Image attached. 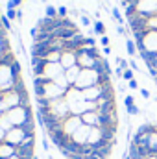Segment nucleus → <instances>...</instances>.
Segmentation results:
<instances>
[{
  "mask_svg": "<svg viewBox=\"0 0 157 159\" xmlns=\"http://www.w3.org/2000/svg\"><path fill=\"white\" fill-rule=\"evenodd\" d=\"M6 115H7V119L11 120L13 126L20 128L24 122L34 119V109H32V106H17V107L6 111Z\"/></svg>",
  "mask_w": 157,
  "mask_h": 159,
  "instance_id": "1",
  "label": "nucleus"
},
{
  "mask_svg": "<svg viewBox=\"0 0 157 159\" xmlns=\"http://www.w3.org/2000/svg\"><path fill=\"white\" fill-rule=\"evenodd\" d=\"M94 85H98V72L94 69H81L74 87L83 91V89H89V87H94Z\"/></svg>",
  "mask_w": 157,
  "mask_h": 159,
  "instance_id": "2",
  "label": "nucleus"
},
{
  "mask_svg": "<svg viewBox=\"0 0 157 159\" xmlns=\"http://www.w3.org/2000/svg\"><path fill=\"white\" fill-rule=\"evenodd\" d=\"M50 113H52L54 117H57V119L65 120L69 115H70V109H69V104H67V100H65V98L54 100V102H52V106H50Z\"/></svg>",
  "mask_w": 157,
  "mask_h": 159,
  "instance_id": "3",
  "label": "nucleus"
},
{
  "mask_svg": "<svg viewBox=\"0 0 157 159\" xmlns=\"http://www.w3.org/2000/svg\"><path fill=\"white\" fill-rule=\"evenodd\" d=\"M128 24L131 28V32H148V17L142 15V13H135L131 19H128Z\"/></svg>",
  "mask_w": 157,
  "mask_h": 159,
  "instance_id": "4",
  "label": "nucleus"
},
{
  "mask_svg": "<svg viewBox=\"0 0 157 159\" xmlns=\"http://www.w3.org/2000/svg\"><path fill=\"white\" fill-rule=\"evenodd\" d=\"M81 126H83L81 117H76V115H69L67 119L63 120V131H65L69 137H72L79 128H81Z\"/></svg>",
  "mask_w": 157,
  "mask_h": 159,
  "instance_id": "5",
  "label": "nucleus"
},
{
  "mask_svg": "<svg viewBox=\"0 0 157 159\" xmlns=\"http://www.w3.org/2000/svg\"><path fill=\"white\" fill-rule=\"evenodd\" d=\"M26 131L22 129V128H11L7 133H6V143H9V144H13V146H20L22 144V141L26 139Z\"/></svg>",
  "mask_w": 157,
  "mask_h": 159,
  "instance_id": "6",
  "label": "nucleus"
},
{
  "mask_svg": "<svg viewBox=\"0 0 157 159\" xmlns=\"http://www.w3.org/2000/svg\"><path fill=\"white\" fill-rule=\"evenodd\" d=\"M137 11L142 13V15H146V17L157 15V0H139Z\"/></svg>",
  "mask_w": 157,
  "mask_h": 159,
  "instance_id": "7",
  "label": "nucleus"
},
{
  "mask_svg": "<svg viewBox=\"0 0 157 159\" xmlns=\"http://www.w3.org/2000/svg\"><path fill=\"white\" fill-rule=\"evenodd\" d=\"M96 113L98 115H113V113H117L115 100H98L96 102Z\"/></svg>",
  "mask_w": 157,
  "mask_h": 159,
  "instance_id": "8",
  "label": "nucleus"
},
{
  "mask_svg": "<svg viewBox=\"0 0 157 159\" xmlns=\"http://www.w3.org/2000/svg\"><path fill=\"white\" fill-rule=\"evenodd\" d=\"M61 74H65V69L61 67V63H48L46 67H44V78H48V80H54L57 78V76H61Z\"/></svg>",
  "mask_w": 157,
  "mask_h": 159,
  "instance_id": "9",
  "label": "nucleus"
},
{
  "mask_svg": "<svg viewBox=\"0 0 157 159\" xmlns=\"http://www.w3.org/2000/svg\"><path fill=\"white\" fill-rule=\"evenodd\" d=\"M59 63H61V67H63L65 70L70 69V67H74V65H78V56H76V52H72V50H65V52L61 54Z\"/></svg>",
  "mask_w": 157,
  "mask_h": 159,
  "instance_id": "10",
  "label": "nucleus"
},
{
  "mask_svg": "<svg viewBox=\"0 0 157 159\" xmlns=\"http://www.w3.org/2000/svg\"><path fill=\"white\" fill-rule=\"evenodd\" d=\"M91 129H92V128H89V126H85V124H83V126L79 128L78 131H76V133H74V135L70 137V139H72V141H74L76 144H79V146H83V144H87V141H89Z\"/></svg>",
  "mask_w": 157,
  "mask_h": 159,
  "instance_id": "11",
  "label": "nucleus"
},
{
  "mask_svg": "<svg viewBox=\"0 0 157 159\" xmlns=\"http://www.w3.org/2000/svg\"><path fill=\"white\" fill-rule=\"evenodd\" d=\"M50 43H34L32 44V57H46L52 52L50 50Z\"/></svg>",
  "mask_w": 157,
  "mask_h": 159,
  "instance_id": "12",
  "label": "nucleus"
},
{
  "mask_svg": "<svg viewBox=\"0 0 157 159\" xmlns=\"http://www.w3.org/2000/svg\"><path fill=\"white\" fill-rule=\"evenodd\" d=\"M83 98L87 102H98L102 98V87L100 85H94V87H89V89H83Z\"/></svg>",
  "mask_w": 157,
  "mask_h": 159,
  "instance_id": "13",
  "label": "nucleus"
},
{
  "mask_svg": "<svg viewBox=\"0 0 157 159\" xmlns=\"http://www.w3.org/2000/svg\"><path fill=\"white\" fill-rule=\"evenodd\" d=\"M81 122L89 128H100V115L96 111H87L81 115Z\"/></svg>",
  "mask_w": 157,
  "mask_h": 159,
  "instance_id": "14",
  "label": "nucleus"
},
{
  "mask_svg": "<svg viewBox=\"0 0 157 159\" xmlns=\"http://www.w3.org/2000/svg\"><path fill=\"white\" fill-rule=\"evenodd\" d=\"M76 34H78V28H76V26H70V28H59V30H56V32H54V37L69 41V39H72Z\"/></svg>",
  "mask_w": 157,
  "mask_h": 159,
  "instance_id": "15",
  "label": "nucleus"
},
{
  "mask_svg": "<svg viewBox=\"0 0 157 159\" xmlns=\"http://www.w3.org/2000/svg\"><path fill=\"white\" fill-rule=\"evenodd\" d=\"M115 144H117V141H115V143H107V144H104V146H98V148H94V154L100 159H109L111 154H113V146H115Z\"/></svg>",
  "mask_w": 157,
  "mask_h": 159,
  "instance_id": "16",
  "label": "nucleus"
},
{
  "mask_svg": "<svg viewBox=\"0 0 157 159\" xmlns=\"http://www.w3.org/2000/svg\"><path fill=\"white\" fill-rule=\"evenodd\" d=\"M15 152H17V146H13V144H9V143H0V159H9L11 156H15Z\"/></svg>",
  "mask_w": 157,
  "mask_h": 159,
  "instance_id": "17",
  "label": "nucleus"
},
{
  "mask_svg": "<svg viewBox=\"0 0 157 159\" xmlns=\"http://www.w3.org/2000/svg\"><path fill=\"white\" fill-rule=\"evenodd\" d=\"M94 70H96L98 74H111V65H109L107 59L100 57V59H96V63H94Z\"/></svg>",
  "mask_w": 157,
  "mask_h": 159,
  "instance_id": "18",
  "label": "nucleus"
},
{
  "mask_svg": "<svg viewBox=\"0 0 157 159\" xmlns=\"http://www.w3.org/2000/svg\"><path fill=\"white\" fill-rule=\"evenodd\" d=\"M146 148H148L152 154H157V126H154V128H152V131H150V135H148Z\"/></svg>",
  "mask_w": 157,
  "mask_h": 159,
  "instance_id": "19",
  "label": "nucleus"
},
{
  "mask_svg": "<svg viewBox=\"0 0 157 159\" xmlns=\"http://www.w3.org/2000/svg\"><path fill=\"white\" fill-rule=\"evenodd\" d=\"M79 72H81V67H79V65H74V67H70V69L65 70V76H67L69 83H70L72 87H74V83H76V80H78Z\"/></svg>",
  "mask_w": 157,
  "mask_h": 159,
  "instance_id": "20",
  "label": "nucleus"
},
{
  "mask_svg": "<svg viewBox=\"0 0 157 159\" xmlns=\"http://www.w3.org/2000/svg\"><path fill=\"white\" fill-rule=\"evenodd\" d=\"M17 156L20 159H34L35 156V148H30V146H17Z\"/></svg>",
  "mask_w": 157,
  "mask_h": 159,
  "instance_id": "21",
  "label": "nucleus"
},
{
  "mask_svg": "<svg viewBox=\"0 0 157 159\" xmlns=\"http://www.w3.org/2000/svg\"><path fill=\"white\" fill-rule=\"evenodd\" d=\"M54 83H56L57 87H61L63 91H69V89L72 87V85L69 83V80H67V76H65V74H61V76H57V78L54 80Z\"/></svg>",
  "mask_w": 157,
  "mask_h": 159,
  "instance_id": "22",
  "label": "nucleus"
},
{
  "mask_svg": "<svg viewBox=\"0 0 157 159\" xmlns=\"http://www.w3.org/2000/svg\"><path fill=\"white\" fill-rule=\"evenodd\" d=\"M0 128H2V129H4L6 133H7V131H9L11 128H15V126L11 124V120L7 119V115H6V111H4V113L0 115Z\"/></svg>",
  "mask_w": 157,
  "mask_h": 159,
  "instance_id": "23",
  "label": "nucleus"
},
{
  "mask_svg": "<svg viewBox=\"0 0 157 159\" xmlns=\"http://www.w3.org/2000/svg\"><path fill=\"white\" fill-rule=\"evenodd\" d=\"M61 54H63V52H57V50H52V52H50V54H48V56H46L44 59H46L48 63H59V59H61Z\"/></svg>",
  "mask_w": 157,
  "mask_h": 159,
  "instance_id": "24",
  "label": "nucleus"
},
{
  "mask_svg": "<svg viewBox=\"0 0 157 159\" xmlns=\"http://www.w3.org/2000/svg\"><path fill=\"white\" fill-rule=\"evenodd\" d=\"M92 30H94V34H96V35H100V37H102V35H105V26H104V22H102V20H96V22H94V26H92Z\"/></svg>",
  "mask_w": 157,
  "mask_h": 159,
  "instance_id": "25",
  "label": "nucleus"
},
{
  "mask_svg": "<svg viewBox=\"0 0 157 159\" xmlns=\"http://www.w3.org/2000/svg\"><path fill=\"white\" fill-rule=\"evenodd\" d=\"M9 70H11V74H13L15 78H20V72H22V67H20V63H19V59H17V61H13V65L9 67Z\"/></svg>",
  "mask_w": 157,
  "mask_h": 159,
  "instance_id": "26",
  "label": "nucleus"
},
{
  "mask_svg": "<svg viewBox=\"0 0 157 159\" xmlns=\"http://www.w3.org/2000/svg\"><path fill=\"white\" fill-rule=\"evenodd\" d=\"M20 146H30V148H35V133H28L26 139L22 141Z\"/></svg>",
  "mask_w": 157,
  "mask_h": 159,
  "instance_id": "27",
  "label": "nucleus"
},
{
  "mask_svg": "<svg viewBox=\"0 0 157 159\" xmlns=\"http://www.w3.org/2000/svg\"><path fill=\"white\" fill-rule=\"evenodd\" d=\"M20 128H22L26 133H35V119H32V120H28V122H24Z\"/></svg>",
  "mask_w": 157,
  "mask_h": 159,
  "instance_id": "28",
  "label": "nucleus"
},
{
  "mask_svg": "<svg viewBox=\"0 0 157 159\" xmlns=\"http://www.w3.org/2000/svg\"><path fill=\"white\" fill-rule=\"evenodd\" d=\"M126 50H128V54H129V56H135V54H137V44H135V41H133V39L126 41Z\"/></svg>",
  "mask_w": 157,
  "mask_h": 159,
  "instance_id": "29",
  "label": "nucleus"
},
{
  "mask_svg": "<svg viewBox=\"0 0 157 159\" xmlns=\"http://www.w3.org/2000/svg\"><path fill=\"white\" fill-rule=\"evenodd\" d=\"M11 48H9V41H7V37L6 39H0V57L4 56V54H7Z\"/></svg>",
  "mask_w": 157,
  "mask_h": 159,
  "instance_id": "30",
  "label": "nucleus"
},
{
  "mask_svg": "<svg viewBox=\"0 0 157 159\" xmlns=\"http://www.w3.org/2000/svg\"><path fill=\"white\" fill-rule=\"evenodd\" d=\"M111 15H113V19L117 20V22L120 24V26L124 24V17L120 15V11H118V7H113V9H111Z\"/></svg>",
  "mask_w": 157,
  "mask_h": 159,
  "instance_id": "31",
  "label": "nucleus"
},
{
  "mask_svg": "<svg viewBox=\"0 0 157 159\" xmlns=\"http://www.w3.org/2000/svg\"><path fill=\"white\" fill-rule=\"evenodd\" d=\"M46 17L56 19V17H57V9H56L54 6H46Z\"/></svg>",
  "mask_w": 157,
  "mask_h": 159,
  "instance_id": "32",
  "label": "nucleus"
},
{
  "mask_svg": "<svg viewBox=\"0 0 157 159\" xmlns=\"http://www.w3.org/2000/svg\"><path fill=\"white\" fill-rule=\"evenodd\" d=\"M0 20H2L4 30H6V32H9V30H11V22H9V19H7L6 15H2V17H0Z\"/></svg>",
  "mask_w": 157,
  "mask_h": 159,
  "instance_id": "33",
  "label": "nucleus"
},
{
  "mask_svg": "<svg viewBox=\"0 0 157 159\" xmlns=\"http://www.w3.org/2000/svg\"><path fill=\"white\" fill-rule=\"evenodd\" d=\"M133 72H135V70H131V69H126V70H124V74H122V80H126V81H131V80H135V78H133Z\"/></svg>",
  "mask_w": 157,
  "mask_h": 159,
  "instance_id": "34",
  "label": "nucleus"
},
{
  "mask_svg": "<svg viewBox=\"0 0 157 159\" xmlns=\"http://www.w3.org/2000/svg\"><path fill=\"white\" fill-rule=\"evenodd\" d=\"M52 102L46 100V98H37V107H50Z\"/></svg>",
  "mask_w": 157,
  "mask_h": 159,
  "instance_id": "35",
  "label": "nucleus"
},
{
  "mask_svg": "<svg viewBox=\"0 0 157 159\" xmlns=\"http://www.w3.org/2000/svg\"><path fill=\"white\" fill-rule=\"evenodd\" d=\"M22 4V0H7V9H17Z\"/></svg>",
  "mask_w": 157,
  "mask_h": 159,
  "instance_id": "36",
  "label": "nucleus"
},
{
  "mask_svg": "<svg viewBox=\"0 0 157 159\" xmlns=\"http://www.w3.org/2000/svg\"><path fill=\"white\" fill-rule=\"evenodd\" d=\"M117 63H118V67H120L122 70L129 69V61H126V59H122V57H117Z\"/></svg>",
  "mask_w": 157,
  "mask_h": 159,
  "instance_id": "37",
  "label": "nucleus"
},
{
  "mask_svg": "<svg viewBox=\"0 0 157 159\" xmlns=\"http://www.w3.org/2000/svg\"><path fill=\"white\" fill-rule=\"evenodd\" d=\"M83 46H87V48H94V46H96V41L92 39V37H85V41H83Z\"/></svg>",
  "mask_w": 157,
  "mask_h": 159,
  "instance_id": "38",
  "label": "nucleus"
},
{
  "mask_svg": "<svg viewBox=\"0 0 157 159\" xmlns=\"http://www.w3.org/2000/svg\"><path fill=\"white\" fill-rule=\"evenodd\" d=\"M124 106H126V107H131V106H135V98H133L131 94H128V96L124 98Z\"/></svg>",
  "mask_w": 157,
  "mask_h": 159,
  "instance_id": "39",
  "label": "nucleus"
},
{
  "mask_svg": "<svg viewBox=\"0 0 157 159\" xmlns=\"http://www.w3.org/2000/svg\"><path fill=\"white\" fill-rule=\"evenodd\" d=\"M126 111H128V115H129V117H135V115H139V113H141L137 106H131V107H126Z\"/></svg>",
  "mask_w": 157,
  "mask_h": 159,
  "instance_id": "40",
  "label": "nucleus"
},
{
  "mask_svg": "<svg viewBox=\"0 0 157 159\" xmlns=\"http://www.w3.org/2000/svg\"><path fill=\"white\" fill-rule=\"evenodd\" d=\"M57 17H59V19H65V17H67V7H65V6L57 7Z\"/></svg>",
  "mask_w": 157,
  "mask_h": 159,
  "instance_id": "41",
  "label": "nucleus"
},
{
  "mask_svg": "<svg viewBox=\"0 0 157 159\" xmlns=\"http://www.w3.org/2000/svg\"><path fill=\"white\" fill-rule=\"evenodd\" d=\"M6 17H7L9 20H13V19H17V9H7V13H6Z\"/></svg>",
  "mask_w": 157,
  "mask_h": 159,
  "instance_id": "42",
  "label": "nucleus"
},
{
  "mask_svg": "<svg viewBox=\"0 0 157 159\" xmlns=\"http://www.w3.org/2000/svg\"><path fill=\"white\" fill-rule=\"evenodd\" d=\"M100 44H102V46H109V37H107V35H102V37H100Z\"/></svg>",
  "mask_w": 157,
  "mask_h": 159,
  "instance_id": "43",
  "label": "nucleus"
},
{
  "mask_svg": "<svg viewBox=\"0 0 157 159\" xmlns=\"http://www.w3.org/2000/svg\"><path fill=\"white\" fill-rule=\"evenodd\" d=\"M128 87L129 89H139V81L137 80H131V81H128Z\"/></svg>",
  "mask_w": 157,
  "mask_h": 159,
  "instance_id": "44",
  "label": "nucleus"
},
{
  "mask_svg": "<svg viewBox=\"0 0 157 159\" xmlns=\"http://www.w3.org/2000/svg\"><path fill=\"white\" fill-rule=\"evenodd\" d=\"M81 24H83V26H89V24H91V19H89L87 15H81Z\"/></svg>",
  "mask_w": 157,
  "mask_h": 159,
  "instance_id": "45",
  "label": "nucleus"
},
{
  "mask_svg": "<svg viewBox=\"0 0 157 159\" xmlns=\"http://www.w3.org/2000/svg\"><path fill=\"white\" fill-rule=\"evenodd\" d=\"M43 148H44L46 152L50 150V143H48V137H44V139H43Z\"/></svg>",
  "mask_w": 157,
  "mask_h": 159,
  "instance_id": "46",
  "label": "nucleus"
},
{
  "mask_svg": "<svg viewBox=\"0 0 157 159\" xmlns=\"http://www.w3.org/2000/svg\"><path fill=\"white\" fill-rule=\"evenodd\" d=\"M129 69H131V70H139V65H137V61H133V59H131V61H129Z\"/></svg>",
  "mask_w": 157,
  "mask_h": 159,
  "instance_id": "47",
  "label": "nucleus"
},
{
  "mask_svg": "<svg viewBox=\"0 0 157 159\" xmlns=\"http://www.w3.org/2000/svg\"><path fill=\"white\" fill-rule=\"evenodd\" d=\"M141 94H142V96H144V98H150V96H152V94H150V91H148V89H141Z\"/></svg>",
  "mask_w": 157,
  "mask_h": 159,
  "instance_id": "48",
  "label": "nucleus"
},
{
  "mask_svg": "<svg viewBox=\"0 0 157 159\" xmlns=\"http://www.w3.org/2000/svg\"><path fill=\"white\" fill-rule=\"evenodd\" d=\"M4 141H6V131L0 128V143H4Z\"/></svg>",
  "mask_w": 157,
  "mask_h": 159,
  "instance_id": "49",
  "label": "nucleus"
},
{
  "mask_svg": "<svg viewBox=\"0 0 157 159\" xmlns=\"http://www.w3.org/2000/svg\"><path fill=\"white\" fill-rule=\"evenodd\" d=\"M104 54L109 56V54H111V46H104Z\"/></svg>",
  "mask_w": 157,
  "mask_h": 159,
  "instance_id": "50",
  "label": "nucleus"
},
{
  "mask_svg": "<svg viewBox=\"0 0 157 159\" xmlns=\"http://www.w3.org/2000/svg\"><path fill=\"white\" fill-rule=\"evenodd\" d=\"M117 30H118V34H120V35H124V34H126V30H124V26H118Z\"/></svg>",
  "mask_w": 157,
  "mask_h": 159,
  "instance_id": "51",
  "label": "nucleus"
},
{
  "mask_svg": "<svg viewBox=\"0 0 157 159\" xmlns=\"http://www.w3.org/2000/svg\"><path fill=\"white\" fill-rule=\"evenodd\" d=\"M17 19H20V20H22V9H17Z\"/></svg>",
  "mask_w": 157,
  "mask_h": 159,
  "instance_id": "52",
  "label": "nucleus"
},
{
  "mask_svg": "<svg viewBox=\"0 0 157 159\" xmlns=\"http://www.w3.org/2000/svg\"><path fill=\"white\" fill-rule=\"evenodd\" d=\"M146 159H157V154H152V156H148Z\"/></svg>",
  "mask_w": 157,
  "mask_h": 159,
  "instance_id": "53",
  "label": "nucleus"
},
{
  "mask_svg": "<svg viewBox=\"0 0 157 159\" xmlns=\"http://www.w3.org/2000/svg\"><path fill=\"white\" fill-rule=\"evenodd\" d=\"M122 159H131V157H129V154H124V156H122Z\"/></svg>",
  "mask_w": 157,
  "mask_h": 159,
  "instance_id": "54",
  "label": "nucleus"
},
{
  "mask_svg": "<svg viewBox=\"0 0 157 159\" xmlns=\"http://www.w3.org/2000/svg\"><path fill=\"white\" fill-rule=\"evenodd\" d=\"M9 159H20V157H19V156L15 154V156H11V157H9Z\"/></svg>",
  "mask_w": 157,
  "mask_h": 159,
  "instance_id": "55",
  "label": "nucleus"
},
{
  "mask_svg": "<svg viewBox=\"0 0 157 159\" xmlns=\"http://www.w3.org/2000/svg\"><path fill=\"white\" fill-rule=\"evenodd\" d=\"M34 159H39V156H34Z\"/></svg>",
  "mask_w": 157,
  "mask_h": 159,
  "instance_id": "56",
  "label": "nucleus"
},
{
  "mask_svg": "<svg viewBox=\"0 0 157 159\" xmlns=\"http://www.w3.org/2000/svg\"><path fill=\"white\" fill-rule=\"evenodd\" d=\"M48 159H52V157H48Z\"/></svg>",
  "mask_w": 157,
  "mask_h": 159,
  "instance_id": "57",
  "label": "nucleus"
},
{
  "mask_svg": "<svg viewBox=\"0 0 157 159\" xmlns=\"http://www.w3.org/2000/svg\"><path fill=\"white\" fill-rule=\"evenodd\" d=\"M155 78H157V76H155Z\"/></svg>",
  "mask_w": 157,
  "mask_h": 159,
  "instance_id": "58",
  "label": "nucleus"
}]
</instances>
